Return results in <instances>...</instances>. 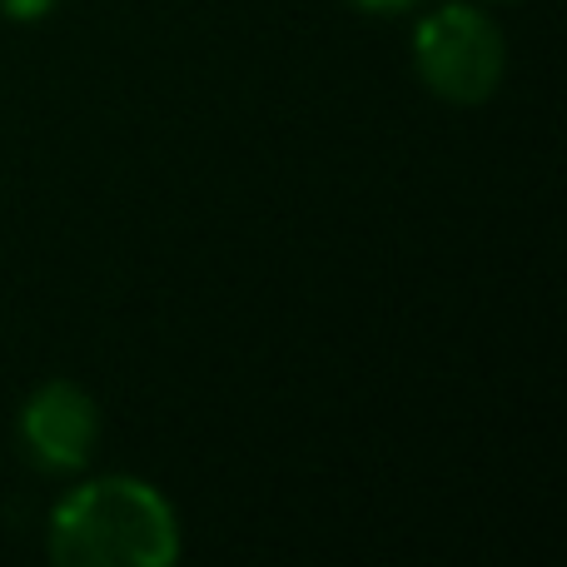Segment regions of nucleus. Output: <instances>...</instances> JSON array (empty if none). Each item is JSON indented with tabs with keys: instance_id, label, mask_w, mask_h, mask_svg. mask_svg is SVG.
Here are the masks:
<instances>
[{
	"instance_id": "nucleus-1",
	"label": "nucleus",
	"mask_w": 567,
	"mask_h": 567,
	"mask_svg": "<svg viewBox=\"0 0 567 567\" xmlns=\"http://www.w3.org/2000/svg\"><path fill=\"white\" fill-rule=\"evenodd\" d=\"M45 553L60 567H175L185 553L179 513L145 478H85L50 508Z\"/></svg>"
},
{
	"instance_id": "nucleus-2",
	"label": "nucleus",
	"mask_w": 567,
	"mask_h": 567,
	"mask_svg": "<svg viewBox=\"0 0 567 567\" xmlns=\"http://www.w3.org/2000/svg\"><path fill=\"white\" fill-rule=\"evenodd\" d=\"M413 70L443 105H488L508 75V40L473 0H443L413 25Z\"/></svg>"
},
{
	"instance_id": "nucleus-3",
	"label": "nucleus",
	"mask_w": 567,
	"mask_h": 567,
	"mask_svg": "<svg viewBox=\"0 0 567 567\" xmlns=\"http://www.w3.org/2000/svg\"><path fill=\"white\" fill-rule=\"evenodd\" d=\"M20 449L40 473L90 468L100 443V403L75 379H45L20 403Z\"/></svg>"
},
{
	"instance_id": "nucleus-4",
	"label": "nucleus",
	"mask_w": 567,
	"mask_h": 567,
	"mask_svg": "<svg viewBox=\"0 0 567 567\" xmlns=\"http://www.w3.org/2000/svg\"><path fill=\"white\" fill-rule=\"evenodd\" d=\"M60 10V0H0V16L16 20V25H35V20H50Z\"/></svg>"
},
{
	"instance_id": "nucleus-5",
	"label": "nucleus",
	"mask_w": 567,
	"mask_h": 567,
	"mask_svg": "<svg viewBox=\"0 0 567 567\" xmlns=\"http://www.w3.org/2000/svg\"><path fill=\"white\" fill-rule=\"evenodd\" d=\"M353 10H363V16H383V20H393V16H409V10H419L423 0H349Z\"/></svg>"
}]
</instances>
